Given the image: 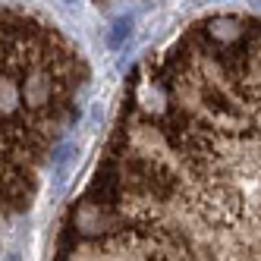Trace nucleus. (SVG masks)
Listing matches in <instances>:
<instances>
[{"label": "nucleus", "mask_w": 261, "mask_h": 261, "mask_svg": "<svg viewBox=\"0 0 261 261\" xmlns=\"http://www.w3.org/2000/svg\"><path fill=\"white\" fill-rule=\"evenodd\" d=\"M101 4H107V0H101Z\"/></svg>", "instance_id": "7ed1b4c3"}, {"label": "nucleus", "mask_w": 261, "mask_h": 261, "mask_svg": "<svg viewBox=\"0 0 261 261\" xmlns=\"http://www.w3.org/2000/svg\"><path fill=\"white\" fill-rule=\"evenodd\" d=\"M85 91L79 44L47 16L0 4V227L35 204Z\"/></svg>", "instance_id": "f03ea898"}, {"label": "nucleus", "mask_w": 261, "mask_h": 261, "mask_svg": "<svg viewBox=\"0 0 261 261\" xmlns=\"http://www.w3.org/2000/svg\"><path fill=\"white\" fill-rule=\"evenodd\" d=\"M50 261H261L258 16H201L133 69Z\"/></svg>", "instance_id": "f257e3e1"}]
</instances>
